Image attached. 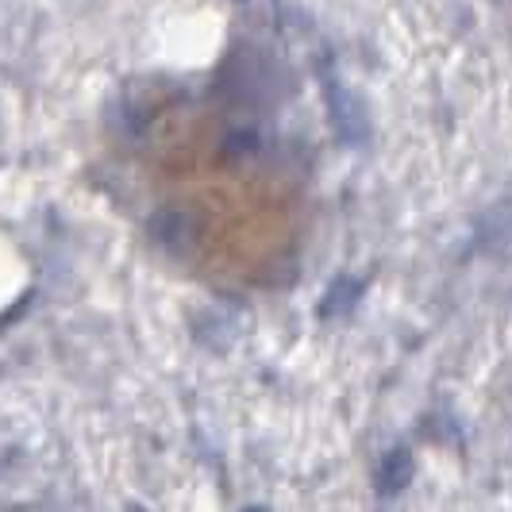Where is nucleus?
Masks as SVG:
<instances>
[{
	"mask_svg": "<svg viewBox=\"0 0 512 512\" xmlns=\"http://www.w3.org/2000/svg\"><path fill=\"white\" fill-rule=\"evenodd\" d=\"M328 104H332L339 135H343L347 143H362V139H366V112H362V104L355 101L347 89H339V85L328 89Z\"/></svg>",
	"mask_w": 512,
	"mask_h": 512,
	"instance_id": "obj_1",
	"label": "nucleus"
},
{
	"mask_svg": "<svg viewBox=\"0 0 512 512\" xmlns=\"http://www.w3.org/2000/svg\"><path fill=\"white\" fill-rule=\"evenodd\" d=\"M412 474H416L412 451H409V447H393V451H389V455L382 459V470H378V486H382V493H401V489L412 482Z\"/></svg>",
	"mask_w": 512,
	"mask_h": 512,
	"instance_id": "obj_2",
	"label": "nucleus"
}]
</instances>
